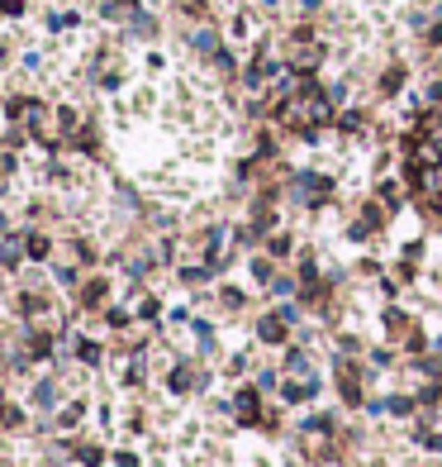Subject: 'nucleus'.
Instances as JSON below:
<instances>
[{"instance_id":"nucleus-1","label":"nucleus","mask_w":442,"mask_h":467,"mask_svg":"<svg viewBox=\"0 0 442 467\" xmlns=\"http://www.w3.org/2000/svg\"><path fill=\"white\" fill-rule=\"evenodd\" d=\"M281 119H286V124H314V119L323 124V119H328V101H323L319 91H300V96H290L286 101Z\"/></svg>"},{"instance_id":"nucleus-2","label":"nucleus","mask_w":442,"mask_h":467,"mask_svg":"<svg viewBox=\"0 0 442 467\" xmlns=\"http://www.w3.org/2000/svg\"><path fill=\"white\" fill-rule=\"evenodd\" d=\"M20 310H24L29 325H38V329H52V325H57L52 305H48V301H38V296H24V301H20Z\"/></svg>"},{"instance_id":"nucleus-3","label":"nucleus","mask_w":442,"mask_h":467,"mask_svg":"<svg viewBox=\"0 0 442 467\" xmlns=\"http://www.w3.org/2000/svg\"><path fill=\"white\" fill-rule=\"evenodd\" d=\"M261 339H266V343H281V339H286V329H281V315H266V320H261Z\"/></svg>"},{"instance_id":"nucleus-4","label":"nucleus","mask_w":442,"mask_h":467,"mask_svg":"<svg viewBox=\"0 0 442 467\" xmlns=\"http://www.w3.org/2000/svg\"><path fill=\"white\" fill-rule=\"evenodd\" d=\"M238 415H243V420H257V396H252V391L238 396Z\"/></svg>"},{"instance_id":"nucleus-5","label":"nucleus","mask_w":442,"mask_h":467,"mask_svg":"<svg viewBox=\"0 0 442 467\" xmlns=\"http://www.w3.org/2000/svg\"><path fill=\"white\" fill-rule=\"evenodd\" d=\"M100 296H105V281H91V286L81 291V301L86 305H100Z\"/></svg>"},{"instance_id":"nucleus-6","label":"nucleus","mask_w":442,"mask_h":467,"mask_svg":"<svg viewBox=\"0 0 442 467\" xmlns=\"http://www.w3.org/2000/svg\"><path fill=\"white\" fill-rule=\"evenodd\" d=\"M29 258H48V239L33 234V239H29Z\"/></svg>"},{"instance_id":"nucleus-7","label":"nucleus","mask_w":442,"mask_h":467,"mask_svg":"<svg viewBox=\"0 0 442 467\" xmlns=\"http://www.w3.org/2000/svg\"><path fill=\"white\" fill-rule=\"evenodd\" d=\"M195 48H205V53H214V34H209V29H205V34H195Z\"/></svg>"},{"instance_id":"nucleus-8","label":"nucleus","mask_w":442,"mask_h":467,"mask_svg":"<svg viewBox=\"0 0 442 467\" xmlns=\"http://www.w3.org/2000/svg\"><path fill=\"white\" fill-rule=\"evenodd\" d=\"M0 10H5V15H20V10H24V0H0Z\"/></svg>"},{"instance_id":"nucleus-9","label":"nucleus","mask_w":442,"mask_h":467,"mask_svg":"<svg viewBox=\"0 0 442 467\" xmlns=\"http://www.w3.org/2000/svg\"><path fill=\"white\" fill-rule=\"evenodd\" d=\"M0 415H5V391H0Z\"/></svg>"},{"instance_id":"nucleus-10","label":"nucleus","mask_w":442,"mask_h":467,"mask_svg":"<svg viewBox=\"0 0 442 467\" xmlns=\"http://www.w3.org/2000/svg\"><path fill=\"white\" fill-rule=\"evenodd\" d=\"M5 167H10V163H5V158H0V172H5Z\"/></svg>"}]
</instances>
